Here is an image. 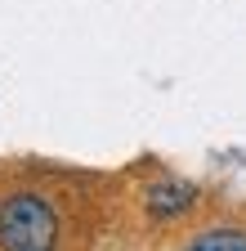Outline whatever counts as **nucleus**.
I'll return each instance as SVG.
<instances>
[{
	"label": "nucleus",
	"mask_w": 246,
	"mask_h": 251,
	"mask_svg": "<svg viewBox=\"0 0 246 251\" xmlns=\"http://www.w3.org/2000/svg\"><path fill=\"white\" fill-rule=\"evenodd\" d=\"M0 247L5 251H54L58 215L41 193H14L0 206Z\"/></svg>",
	"instance_id": "obj_1"
},
{
	"label": "nucleus",
	"mask_w": 246,
	"mask_h": 251,
	"mask_svg": "<svg viewBox=\"0 0 246 251\" xmlns=\"http://www.w3.org/2000/svg\"><path fill=\"white\" fill-rule=\"evenodd\" d=\"M143 206H148L152 220H179L197 206V188L188 179H157L143 193Z\"/></svg>",
	"instance_id": "obj_2"
},
{
	"label": "nucleus",
	"mask_w": 246,
	"mask_h": 251,
	"mask_svg": "<svg viewBox=\"0 0 246 251\" xmlns=\"http://www.w3.org/2000/svg\"><path fill=\"white\" fill-rule=\"evenodd\" d=\"M183 251H246V229H206Z\"/></svg>",
	"instance_id": "obj_3"
}]
</instances>
